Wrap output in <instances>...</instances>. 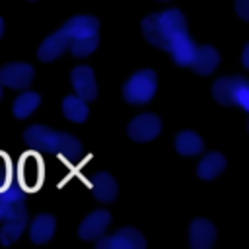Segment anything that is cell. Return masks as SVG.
<instances>
[{
  "label": "cell",
  "mask_w": 249,
  "mask_h": 249,
  "mask_svg": "<svg viewBox=\"0 0 249 249\" xmlns=\"http://www.w3.org/2000/svg\"><path fill=\"white\" fill-rule=\"evenodd\" d=\"M23 140L47 154H58L64 160H78L80 156H84V148L78 142V138H74L72 134L66 132H54L43 124H35L31 128H27L23 132Z\"/></svg>",
  "instance_id": "cell-1"
},
{
  "label": "cell",
  "mask_w": 249,
  "mask_h": 249,
  "mask_svg": "<svg viewBox=\"0 0 249 249\" xmlns=\"http://www.w3.org/2000/svg\"><path fill=\"white\" fill-rule=\"evenodd\" d=\"M185 31H187L185 16L175 8L160 14H150L142 19V33L146 41L163 51H167L171 41Z\"/></svg>",
  "instance_id": "cell-2"
},
{
  "label": "cell",
  "mask_w": 249,
  "mask_h": 249,
  "mask_svg": "<svg viewBox=\"0 0 249 249\" xmlns=\"http://www.w3.org/2000/svg\"><path fill=\"white\" fill-rule=\"evenodd\" d=\"M212 95L226 107H239L249 111V84L243 76H226L214 82Z\"/></svg>",
  "instance_id": "cell-3"
},
{
  "label": "cell",
  "mask_w": 249,
  "mask_h": 249,
  "mask_svg": "<svg viewBox=\"0 0 249 249\" xmlns=\"http://www.w3.org/2000/svg\"><path fill=\"white\" fill-rule=\"evenodd\" d=\"M158 88V78L152 70H140L132 74L123 86V97L130 105H144L152 101Z\"/></svg>",
  "instance_id": "cell-4"
},
{
  "label": "cell",
  "mask_w": 249,
  "mask_h": 249,
  "mask_svg": "<svg viewBox=\"0 0 249 249\" xmlns=\"http://www.w3.org/2000/svg\"><path fill=\"white\" fill-rule=\"evenodd\" d=\"M95 241H97V249H144L146 247L142 233L134 228H123L113 235L99 237Z\"/></svg>",
  "instance_id": "cell-5"
},
{
  "label": "cell",
  "mask_w": 249,
  "mask_h": 249,
  "mask_svg": "<svg viewBox=\"0 0 249 249\" xmlns=\"http://www.w3.org/2000/svg\"><path fill=\"white\" fill-rule=\"evenodd\" d=\"M25 204H23V189L19 185H8L0 191V222L23 216Z\"/></svg>",
  "instance_id": "cell-6"
},
{
  "label": "cell",
  "mask_w": 249,
  "mask_h": 249,
  "mask_svg": "<svg viewBox=\"0 0 249 249\" xmlns=\"http://www.w3.org/2000/svg\"><path fill=\"white\" fill-rule=\"evenodd\" d=\"M33 68L25 62H10L0 68V84L12 89H25L33 82Z\"/></svg>",
  "instance_id": "cell-7"
},
{
  "label": "cell",
  "mask_w": 249,
  "mask_h": 249,
  "mask_svg": "<svg viewBox=\"0 0 249 249\" xmlns=\"http://www.w3.org/2000/svg\"><path fill=\"white\" fill-rule=\"evenodd\" d=\"M160 130H161L160 117H156L152 113H144L130 121L126 132L134 142H150L160 134Z\"/></svg>",
  "instance_id": "cell-8"
},
{
  "label": "cell",
  "mask_w": 249,
  "mask_h": 249,
  "mask_svg": "<svg viewBox=\"0 0 249 249\" xmlns=\"http://www.w3.org/2000/svg\"><path fill=\"white\" fill-rule=\"evenodd\" d=\"M70 82H72V88L80 99L93 101L97 97L95 76H93V70L89 66H76L70 74Z\"/></svg>",
  "instance_id": "cell-9"
},
{
  "label": "cell",
  "mask_w": 249,
  "mask_h": 249,
  "mask_svg": "<svg viewBox=\"0 0 249 249\" xmlns=\"http://www.w3.org/2000/svg\"><path fill=\"white\" fill-rule=\"evenodd\" d=\"M111 224V214L107 210H95L91 212L78 228V235L86 241H93V239H99L105 230L109 228Z\"/></svg>",
  "instance_id": "cell-10"
},
{
  "label": "cell",
  "mask_w": 249,
  "mask_h": 249,
  "mask_svg": "<svg viewBox=\"0 0 249 249\" xmlns=\"http://www.w3.org/2000/svg\"><path fill=\"white\" fill-rule=\"evenodd\" d=\"M216 239V228L206 218H196L189 228V245L193 249H210Z\"/></svg>",
  "instance_id": "cell-11"
},
{
  "label": "cell",
  "mask_w": 249,
  "mask_h": 249,
  "mask_svg": "<svg viewBox=\"0 0 249 249\" xmlns=\"http://www.w3.org/2000/svg\"><path fill=\"white\" fill-rule=\"evenodd\" d=\"M43 181V163L37 156H27L19 163V187L21 189H39Z\"/></svg>",
  "instance_id": "cell-12"
},
{
  "label": "cell",
  "mask_w": 249,
  "mask_h": 249,
  "mask_svg": "<svg viewBox=\"0 0 249 249\" xmlns=\"http://www.w3.org/2000/svg\"><path fill=\"white\" fill-rule=\"evenodd\" d=\"M220 62V54L214 47L210 45H202V47H196L195 49V54H193V60H191V68L200 74V76H208L214 72V68L218 66Z\"/></svg>",
  "instance_id": "cell-13"
},
{
  "label": "cell",
  "mask_w": 249,
  "mask_h": 249,
  "mask_svg": "<svg viewBox=\"0 0 249 249\" xmlns=\"http://www.w3.org/2000/svg\"><path fill=\"white\" fill-rule=\"evenodd\" d=\"M66 49H68L66 35H64L62 29H58V31H54L53 35H49V37L41 43V47H39V51H37V56H39L41 62H53V60H56Z\"/></svg>",
  "instance_id": "cell-14"
},
{
  "label": "cell",
  "mask_w": 249,
  "mask_h": 249,
  "mask_svg": "<svg viewBox=\"0 0 249 249\" xmlns=\"http://www.w3.org/2000/svg\"><path fill=\"white\" fill-rule=\"evenodd\" d=\"M195 49H196V45L193 43V39H191L189 33L185 31V33L177 35V37L171 41L167 53L171 54V58H173V62H175L177 66H189L191 60H193Z\"/></svg>",
  "instance_id": "cell-15"
},
{
  "label": "cell",
  "mask_w": 249,
  "mask_h": 249,
  "mask_svg": "<svg viewBox=\"0 0 249 249\" xmlns=\"http://www.w3.org/2000/svg\"><path fill=\"white\" fill-rule=\"evenodd\" d=\"M91 191H93V196L99 200V202H113L117 198V181L113 179V175L101 171L97 175H93L91 179Z\"/></svg>",
  "instance_id": "cell-16"
},
{
  "label": "cell",
  "mask_w": 249,
  "mask_h": 249,
  "mask_svg": "<svg viewBox=\"0 0 249 249\" xmlns=\"http://www.w3.org/2000/svg\"><path fill=\"white\" fill-rule=\"evenodd\" d=\"M54 228H56V222L51 214H39L33 218V222L29 226V237L33 243L43 245L53 237Z\"/></svg>",
  "instance_id": "cell-17"
},
{
  "label": "cell",
  "mask_w": 249,
  "mask_h": 249,
  "mask_svg": "<svg viewBox=\"0 0 249 249\" xmlns=\"http://www.w3.org/2000/svg\"><path fill=\"white\" fill-rule=\"evenodd\" d=\"M226 167V158L220 154V152H210L202 158V161L198 163L196 167V175L204 181H212L216 179Z\"/></svg>",
  "instance_id": "cell-18"
},
{
  "label": "cell",
  "mask_w": 249,
  "mask_h": 249,
  "mask_svg": "<svg viewBox=\"0 0 249 249\" xmlns=\"http://www.w3.org/2000/svg\"><path fill=\"white\" fill-rule=\"evenodd\" d=\"M202 148H204L202 138L193 130H183L175 136V150L181 156H187V158L198 156L202 152Z\"/></svg>",
  "instance_id": "cell-19"
},
{
  "label": "cell",
  "mask_w": 249,
  "mask_h": 249,
  "mask_svg": "<svg viewBox=\"0 0 249 249\" xmlns=\"http://www.w3.org/2000/svg\"><path fill=\"white\" fill-rule=\"evenodd\" d=\"M41 103V95L35 93V91H23L16 97L14 101V107H12V113L16 119H27Z\"/></svg>",
  "instance_id": "cell-20"
},
{
  "label": "cell",
  "mask_w": 249,
  "mask_h": 249,
  "mask_svg": "<svg viewBox=\"0 0 249 249\" xmlns=\"http://www.w3.org/2000/svg\"><path fill=\"white\" fill-rule=\"evenodd\" d=\"M88 105L78 95H66L62 101V115L72 123H84L88 119Z\"/></svg>",
  "instance_id": "cell-21"
},
{
  "label": "cell",
  "mask_w": 249,
  "mask_h": 249,
  "mask_svg": "<svg viewBox=\"0 0 249 249\" xmlns=\"http://www.w3.org/2000/svg\"><path fill=\"white\" fill-rule=\"evenodd\" d=\"M97 43H99V35H97V31H91V33H86L82 37L72 39L68 43V49L74 56L84 58V56H89L97 49Z\"/></svg>",
  "instance_id": "cell-22"
},
{
  "label": "cell",
  "mask_w": 249,
  "mask_h": 249,
  "mask_svg": "<svg viewBox=\"0 0 249 249\" xmlns=\"http://www.w3.org/2000/svg\"><path fill=\"white\" fill-rule=\"evenodd\" d=\"M25 224H27V214L23 216H18V218H12V220H6L2 230H0V243L2 245H12L25 230Z\"/></svg>",
  "instance_id": "cell-23"
},
{
  "label": "cell",
  "mask_w": 249,
  "mask_h": 249,
  "mask_svg": "<svg viewBox=\"0 0 249 249\" xmlns=\"http://www.w3.org/2000/svg\"><path fill=\"white\" fill-rule=\"evenodd\" d=\"M12 183V169H10V161L6 156L0 154V191L6 189Z\"/></svg>",
  "instance_id": "cell-24"
},
{
  "label": "cell",
  "mask_w": 249,
  "mask_h": 249,
  "mask_svg": "<svg viewBox=\"0 0 249 249\" xmlns=\"http://www.w3.org/2000/svg\"><path fill=\"white\" fill-rule=\"evenodd\" d=\"M235 10H237L241 19H249V0H237L235 2Z\"/></svg>",
  "instance_id": "cell-25"
},
{
  "label": "cell",
  "mask_w": 249,
  "mask_h": 249,
  "mask_svg": "<svg viewBox=\"0 0 249 249\" xmlns=\"http://www.w3.org/2000/svg\"><path fill=\"white\" fill-rule=\"evenodd\" d=\"M241 64H243L245 68H249V45H245V49H243V56H241Z\"/></svg>",
  "instance_id": "cell-26"
},
{
  "label": "cell",
  "mask_w": 249,
  "mask_h": 249,
  "mask_svg": "<svg viewBox=\"0 0 249 249\" xmlns=\"http://www.w3.org/2000/svg\"><path fill=\"white\" fill-rule=\"evenodd\" d=\"M4 35V21H2V18H0V37Z\"/></svg>",
  "instance_id": "cell-27"
},
{
  "label": "cell",
  "mask_w": 249,
  "mask_h": 249,
  "mask_svg": "<svg viewBox=\"0 0 249 249\" xmlns=\"http://www.w3.org/2000/svg\"><path fill=\"white\" fill-rule=\"evenodd\" d=\"M0 99H2V84H0Z\"/></svg>",
  "instance_id": "cell-28"
},
{
  "label": "cell",
  "mask_w": 249,
  "mask_h": 249,
  "mask_svg": "<svg viewBox=\"0 0 249 249\" xmlns=\"http://www.w3.org/2000/svg\"><path fill=\"white\" fill-rule=\"evenodd\" d=\"M31 2H35V0H31Z\"/></svg>",
  "instance_id": "cell-29"
}]
</instances>
